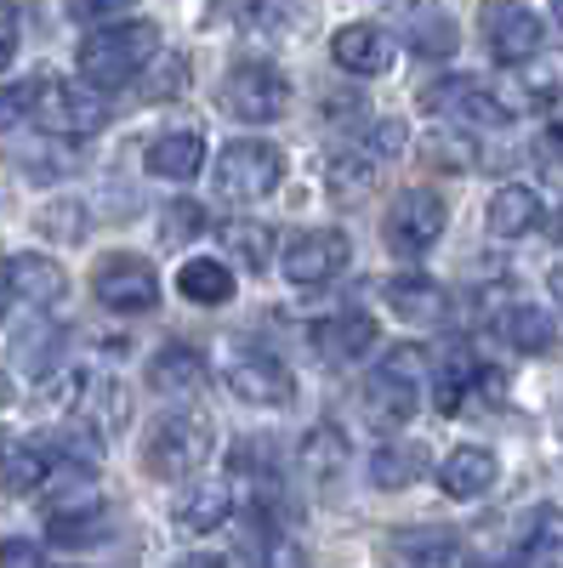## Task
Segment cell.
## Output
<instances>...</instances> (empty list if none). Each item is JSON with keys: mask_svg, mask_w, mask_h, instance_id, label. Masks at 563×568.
I'll use <instances>...</instances> for the list:
<instances>
[{"mask_svg": "<svg viewBox=\"0 0 563 568\" xmlns=\"http://www.w3.org/2000/svg\"><path fill=\"white\" fill-rule=\"evenodd\" d=\"M69 404H74L80 426H91V433H114V426H125V415H131V398H125V387L114 382V375H74Z\"/></svg>", "mask_w": 563, "mask_h": 568, "instance_id": "16", "label": "cell"}, {"mask_svg": "<svg viewBox=\"0 0 563 568\" xmlns=\"http://www.w3.org/2000/svg\"><path fill=\"white\" fill-rule=\"evenodd\" d=\"M40 233H52V240H80V233H86V211L74 200H58L52 211H40Z\"/></svg>", "mask_w": 563, "mask_h": 568, "instance_id": "41", "label": "cell"}, {"mask_svg": "<svg viewBox=\"0 0 563 568\" xmlns=\"http://www.w3.org/2000/svg\"><path fill=\"white\" fill-rule=\"evenodd\" d=\"M228 387H233V398H245L257 409H285L296 398L291 369L279 364L273 353H240V358H228Z\"/></svg>", "mask_w": 563, "mask_h": 568, "instance_id": "12", "label": "cell"}, {"mask_svg": "<svg viewBox=\"0 0 563 568\" xmlns=\"http://www.w3.org/2000/svg\"><path fill=\"white\" fill-rule=\"evenodd\" d=\"M63 7H69V18H80V23L109 29V23H125V12L137 7V0H63Z\"/></svg>", "mask_w": 563, "mask_h": 568, "instance_id": "40", "label": "cell"}, {"mask_svg": "<svg viewBox=\"0 0 563 568\" xmlns=\"http://www.w3.org/2000/svg\"><path fill=\"white\" fill-rule=\"evenodd\" d=\"M149 387H154L160 398H194V393L205 387V358L188 347V342L160 347L154 364H149Z\"/></svg>", "mask_w": 563, "mask_h": 568, "instance_id": "23", "label": "cell"}, {"mask_svg": "<svg viewBox=\"0 0 563 568\" xmlns=\"http://www.w3.org/2000/svg\"><path fill=\"white\" fill-rule=\"evenodd\" d=\"M279 176H285V154L262 136H240L228 142L211 165V182H217V200H233V205H251V200H268Z\"/></svg>", "mask_w": 563, "mask_h": 568, "instance_id": "5", "label": "cell"}, {"mask_svg": "<svg viewBox=\"0 0 563 568\" xmlns=\"http://www.w3.org/2000/svg\"><path fill=\"white\" fill-rule=\"evenodd\" d=\"M91 296L109 313H149L160 302V278L143 256H103L91 273Z\"/></svg>", "mask_w": 563, "mask_h": 568, "instance_id": "10", "label": "cell"}, {"mask_svg": "<svg viewBox=\"0 0 563 568\" xmlns=\"http://www.w3.org/2000/svg\"><path fill=\"white\" fill-rule=\"evenodd\" d=\"M495 342L512 347V353H552L557 347V324L535 302H512V307L495 313Z\"/></svg>", "mask_w": 563, "mask_h": 568, "instance_id": "21", "label": "cell"}, {"mask_svg": "<svg viewBox=\"0 0 563 568\" xmlns=\"http://www.w3.org/2000/svg\"><path fill=\"white\" fill-rule=\"evenodd\" d=\"M388 562L393 568H466V546L455 529L421 524V529H399L388 540Z\"/></svg>", "mask_w": 563, "mask_h": 568, "instance_id": "15", "label": "cell"}, {"mask_svg": "<svg viewBox=\"0 0 563 568\" xmlns=\"http://www.w3.org/2000/svg\"><path fill=\"white\" fill-rule=\"evenodd\" d=\"M370 342H375V318L370 313H336V318H319L313 324V353L331 358V364L364 358Z\"/></svg>", "mask_w": 563, "mask_h": 568, "instance_id": "24", "label": "cell"}, {"mask_svg": "<svg viewBox=\"0 0 563 568\" xmlns=\"http://www.w3.org/2000/svg\"><path fill=\"white\" fill-rule=\"evenodd\" d=\"M546 233H552V240H557V245H563V205H557V211H552V222H546Z\"/></svg>", "mask_w": 563, "mask_h": 568, "instance_id": "47", "label": "cell"}, {"mask_svg": "<svg viewBox=\"0 0 563 568\" xmlns=\"http://www.w3.org/2000/svg\"><path fill=\"white\" fill-rule=\"evenodd\" d=\"M46 478H52V460H46V449H34V444L0 449V489H7V495H29V489H40Z\"/></svg>", "mask_w": 563, "mask_h": 568, "instance_id": "31", "label": "cell"}, {"mask_svg": "<svg viewBox=\"0 0 563 568\" xmlns=\"http://www.w3.org/2000/svg\"><path fill=\"white\" fill-rule=\"evenodd\" d=\"M557 551H563V506H535L519 524V562L546 568Z\"/></svg>", "mask_w": 563, "mask_h": 568, "instance_id": "25", "label": "cell"}, {"mask_svg": "<svg viewBox=\"0 0 563 568\" xmlns=\"http://www.w3.org/2000/svg\"><path fill=\"white\" fill-rule=\"evenodd\" d=\"M421 109L428 114H450L455 125H506L512 109L495 98L484 80H466V74H450V80H433L421 91Z\"/></svg>", "mask_w": 563, "mask_h": 568, "instance_id": "11", "label": "cell"}, {"mask_svg": "<svg viewBox=\"0 0 563 568\" xmlns=\"http://www.w3.org/2000/svg\"><path fill=\"white\" fill-rule=\"evenodd\" d=\"M34 114V85H0V131H12Z\"/></svg>", "mask_w": 563, "mask_h": 568, "instance_id": "42", "label": "cell"}, {"mask_svg": "<svg viewBox=\"0 0 563 568\" xmlns=\"http://www.w3.org/2000/svg\"><path fill=\"white\" fill-rule=\"evenodd\" d=\"M473 382H484V369L473 364V353H466V347H455L444 358V369H439V393H433L439 415H455L466 404V393H473Z\"/></svg>", "mask_w": 563, "mask_h": 568, "instance_id": "32", "label": "cell"}, {"mask_svg": "<svg viewBox=\"0 0 563 568\" xmlns=\"http://www.w3.org/2000/svg\"><path fill=\"white\" fill-rule=\"evenodd\" d=\"M0 273H7V291L23 296L29 307H58L63 291H69V273L52 262V256H12V262H0Z\"/></svg>", "mask_w": 563, "mask_h": 568, "instance_id": "19", "label": "cell"}, {"mask_svg": "<svg viewBox=\"0 0 563 568\" xmlns=\"http://www.w3.org/2000/svg\"><path fill=\"white\" fill-rule=\"evenodd\" d=\"M29 120L52 136H91V131H103L109 109L98 91H86L74 80H34V114Z\"/></svg>", "mask_w": 563, "mask_h": 568, "instance_id": "7", "label": "cell"}, {"mask_svg": "<svg viewBox=\"0 0 563 568\" xmlns=\"http://www.w3.org/2000/svg\"><path fill=\"white\" fill-rule=\"evenodd\" d=\"M552 34L563 40V0H552Z\"/></svg>", "mask_w": 563, "mask_h": 568, "instance_id": "48", "label": "cell"}, {"mask_svg": "<svg viewBox=\"0 0 563 568\" xmlns=\"http://www.w3.org/2000/svg\"><path fill=\"white\" fill-rule=\"evenodd\" d=\"M12 404V382H7V369H0V409Z\"/></svg>", "mask_w": 563, "mask_h": 568, "instance_id": "49", "label": "cell"}, {"mask_svg": "<svg viewBox=\"0 0 563 568\" xmlns=\"http://www.w3.org/2000/svg\"><path fill=\"white\" fill-rule=\"evenodd\" d=\"M439 233H444V200L428 194V187H404V194L388 205V222H382V240L393 256L415 262V256H428L439 245Z\"/></svg>", "mask_w": 563, "mask_h": 568, "instance_id": "8", "label": "cell"}, {"mask_svg": "<svg viewBox=\"0 0 563 568\" xmlns=\"http://www.w3.org/2000/svg\"><path fill=\"white\" fill-rule=\"evenodd\" d=\"M58 347H63V329L58 324H29L23 336H18V364L29 375H46V369L58 364Z\"/></svg>", "mask_w": 563, "mask_h": 568, "instance_id": "37", "label": "cell"}, {"mask_svg": "<svg viewBox=\"0 0 563 568\" xmlns=\"http://www.w3.org/2000/svg\"><path fill=\"white\" fill-rule=\"evenodd\" d=\"M46 529H52V540H58V546H98V540H109V511H103V506L58 511Z\"/></svg>", "mask_w": 563, "mask_h": 568, "instance_id": "34", "label": "cell"}, {"mask_svg": "<svg viewBox=\"0 0 563 568\" xmlns=\"http://www.w3.org/2000/svg\"><path fill=\"white\" fill-rule=\"evenodd\" d=\"M495 455L484 449V444H461V449H450L444 455V466H439V489L450 495V500H479V495H490L495 489Z\"/></svg>", "mask_w": 563, "mask_h": 568, "instance_id": "20", "label": "cell"}, {"mask_svg": "<svg viewBox=\"0 0 563 568\" xmlns=\"http://www.w3.org/2000/svg\"><path fill=\"white\" fill-rule=\"evenodd\" d=\"M211 460V420L205 415H160L143 438V466L149 478L177 484V478H194V471Z\"/></svg>", "mask_w": 563, "mask_h": 568, "instance_id": "4", "label": "cell"}, {"mask_svg": "<svg viewBox=\"0 0 563 568\" xmlns=\"http://www.w3.org/2000/svg\"><path fill=\"white\" fill-rule=\"evenodd\" d=\"M421 154H428V165H439V171H473V136L466 131H428L421 136Z\"/></svg>", "mask_w": 563, "mask_h": 568, "instance_id": "36", "label": "cell"}, {"mask_svg": "<svg viewBox=\"0 0 563 568\" xmlns=\"http://www.w3.org/2000/svg\"><path fill=\"white\" fill-rule=\"evenodd\" d=\"M421 375H428V353H421L415 342L410 347H393L382 364L370 369V382H364V415L382 426V433H393V426H404L415 415Z\"/></svg>", "mask_w": 563, "mask_h": 568, "instance_id": "3", "label": "cell"}, {"mask_svg": "<svg viewBox=\"0 0 563 568\" xmlns=\"http://www.w3.org/2000/svg\"><path fill=\"white\" fill-rule=\"evenodd\" d=\"M177 568H228L222 557H211V551H194V557H182Z\"/></svg>", "mask_w": 563, "mask_h": 568, "instance_id": "45", "label": "cell"}, {"mask_svg": "<svg viewBox=\"0 0 563 568\" xmlns=\"http://www.w3.org/2000/svg\"><path fill=\"white\" fill-rule=\"evenodd\" d=\"M382 302H388L404 324H415V329H433V324L450 318V291H444L439 278H428V273H393V278L382 284Z\"/></svg>", "mask_w": 563, "mask_h": 568, "instance_id": "13", "label": "cell"}, {"mask_svg": "<svg viewBox=\"0 0 563 568\" xmlns=\"http://www.w3.org/2000/svg\"><path fill=\"white\" fill-rule=\"evenodd\" d=\"M160 58V29L149 18H125V23H109V29H91L80 40V80L91 91H120L131 80H143L149 63Z\"/></svg>", "mask_w": 563, "mask_h": 568, "instance_id": "1", "label": "cell"}, {"mask_svg": "<svg viewBox=\"0 0 563 568\" xmlns=\"http://www.w3.org/2000/svg\"><path fill=\"white\" fill-rule=\"evenodd\" d=\"M222 245L233 251V262L251 267V273L273 267V256H279L273 227H262V222H228V227H222Z\"/></svg>", "mask_w": 563, "mask_h": 568, "instance_id": "30", "label": "cell"}, {"mask_svg": "<svg viewBox=\"0 0 563 568\" xmlns=\"http://www.w3.org/2000/svg\"><path fill=\"white\" fill-rule=\"evenodd\" d=\"M0 568H52L34 540H0Z\"/></svg>", "mask_w": 563, "mask_h": 568, "instance_id": "43", "label": "cell"}, {"mask_svg": "<svg viewBox=\"0 0 563 568\" xmlns=\"http://www.w3.org/2000/svg\"><path fill=\"white\" fill-rule=\"evenodd\" d=\"M182 91H188V58L160 52V58L149 63V74H143V98H149V103H171V98H182Z\"/></svg>", "mask_w": 563, "mask_h": 568, "instance_id": "38", "label": "cell"}, {"mask_svg": "<svg viewBox=\"0 0 563 568\" xmlns=\"http://www.w3.org/2000/svg\"><path fill=\"white\" fill-rule=\"evenodd\" d=\"M410 45L421 58H450L455 52V29L439 7H410Z\"/></svg>", "mask_w": 563, "mask_h": 568, "instance_id": "33", "label": "cell"}, {"mask_svg": "<svg viewBox=\"0 0 563 568\" xmlns=\"http://www.w3.org/2000/svg\"><path fill=\"white\" fill-rule=\"evenodd\" d=\"M302 471H308V478H336V471H348V460H353V449H348V433H342V426L336 420H319L313 426V433L302 438Z\"/></svg>", "mask_w": 563, "mask_h": 568, "instance_id": "26", "label": "cell"}, {"mask_svg": "<svg viewBox=\"0 0 563 568\" xmlns=\"http://www.w3.org/2000/svg\"><path fill=\"white\" fill-rule=\"evenodd\" d=\"M143 165H149L154 176H165V182H194V176H200V165H205V136H200L194 125L165 131V136H154V142H149Z\"/></svg>", "mask_w": 563, "mask_h": 568, "instance_id": "22", "label": "cell"}, {"mask_svg": "<svg viewBox=\"0 0 563 568\" xmlns=\"http://www.w3.org/2000/svg\"><path fill=\"white\" fill-rule=\"evenodd\" d=\"M7 296H12V291H7V273H0V313H7Z\"/></svg>", "mask_w": 563, "mask_h": 568, "instance_id": "50", "label": "cell"}, {"mask_svg": "<svg viewBox=\"0 0 563 568\" xmlns=\"http://www.w3.org/2000/svg\"><path fill=\"white\" fill-rule=\"evenodd\" d=\"M200 227H205V211H200L194 200H171L165 216H160V240H165V245H182V240H194Z\"/></svg>", "mask_w": 563, "mask_h": 568, "instance_id": "39", "label": "cell"}, {"mask_svg": "<svg viewBox=\"0 0 563 568\" xmlns=\"http://www.w3.org/2000/svg\"><path fill=\"white\" fill-rule=\"evenodd\" d=\"M546 222V211H541V194L535 187H524V182H501L495 194H490V205H484V227L495 233V240H524V233H535Z\"/></svg>", "mask_w": 563, "mask_h": 568, "instance_id": "17", "label": "cell"}, {"mask_svg": "<svg viewBox=\"0 0 563 568\" xmlns=\"http://www.w3.org/2000/svg\"><path fill=\"white\" fill-rule=\"evenodd\" d=\"M421 471H428V449H421V444H382V449L370 455L364 478H370L375 489H410Z\"/></svg>", "mask_w": 563, "mask_h": 568, "instance_id": "28", "label": "cell"}, {"mask_svg": "<svg viewBox=\"0 0 563 568\" xmlns=\"http://www.w3.org/2000/svg\"><path fill=\"white\" fill-rule=\"evenodd\" d=\"M12 58H18V12L0 7V69H7Z\"/></svg>", "mask_w": 563, "mask_h": 568, "instance_id": "44", "label": "cell"}, {"mask_svg": "<svg viewBox=\"0 0 563 568\" xmlns=\"http://www.w3.org/2000/svg\"><path fill=\"white\" fill-rule=\"evenodd\" d=\"M546 291H552V296L563 302V267H552V273H546Z\"/></svg>", "mask_w": 563, "mask_h": 568, "instance_id": "46", "label": "cell"}, {"mask_svg": "<svg viewBox=\"0 0 563 568\" xmlns=\"http://www.w3.org/2000/svg\"><path fill=\"white\" fill-rule=\"evenodd\" d=\"M228 517H233V489H228V484H200L194 495L177 506V524H182L188 535H211V529L228 524Z\"/></svg>", "mask_w": 563, "mask_h": 568, "instance_id": "29", "label": "cell"}, {"mask_svg": "<svg viewBox=\"0 0 563 568\" xmlns=\"http://www.w3.org/2000/svg\"><path fill=\"white\" fill-rule=\"evenodd\" d=\"M331 58H336L348 74L375 80V74H388V69L399 63V40H393L388 29H375V23H348V29H336V40H331Z\"/></svg>", "mask_w": 563, "mask_h": 568, "instance_id": "14", "label": "cell"}, {"mask_svg": "<svg viewBox=\"0 0 563 568\" xmlns=\"http://www.w3.org/2000/svg\"><path fill=\"white\" fill-rule=\"evenodd\" d=\"M353 245L342 227H308L296 233V240L285 245V256H279V267H285L291 284H302V291H313V284H331L342 267H348Z\"/></svg>", "mask_w": 563, "mask_h": 568, "instance_id": "9", "label": "cell"}, {"mask_svg": "<svg viewBox=\"0 0 563 568\" xmlns=\"http://www.w3.org/2000/svg\"><path fill=\"white\" fill-rule=\"evenodd\" d=\"M177 291L194 302V307H222L233 296V273L217 262V256H188L177 267Z\"/></svg>", "mask_w": 563, "mask_h": 568, "instance_id": "27", "label": "cell"}, {"mask_svg": "<svg viewBox=\"0 0 563 568\" xmlns=\"http://www.w3.org/2000/svg\"><path fill=\"white\" fill-rule=\"evenodd\" d=\"M541 45H546V23H541L535 12H524V7L495 12V23H490V58H495L501 69L530 63V58L541 52Z\"/></svg>", "mask_w": 563, "mask_h": 568, "instance_id": "18", "label": "cell"}, {"mask_svg": "<svg viewBox=\"0 0 563 568\" xmlns=\"http://www.w3.org/2000/svg\"><path fill=\"white\" fill-rule=\"evenodd\" d=\"M251 568H313V557H308V546L291 535V529H262V540H257V551H251Z\"/></svg>", "mask_w": 563, "mask_h": 568, "instance_id": "35", "label": "cell"}, {"mask_svg": "<svg viewBox=\"0 0 563 568\" xmlns=\"http://www.w3.org/2000/svg\"><path fill=\"white\" fill-rule=\"evenodd\" d=\"M285 109H291V80L279 74L273 63H240V69H228V80H222V114L228 120L273 125Z\"/></svg>", "mask_w": 563, "mask_h": 568, "instance_id": "6", "label": "cell"}, {"mask_svg": "<svg viewBox=\"0 0 563 568\" xmlns=\"http://www.w3.org/2000/svg\"><path fill=\"white\" fill-rule=\"evenodd\" d=\"M399 149H404V125H375V131H364V136H353L348 149H336L331 160H324V187L342 200V205H353V200H364L375 182H382V171L399 160Z\"/></svg>", "mask_w": 563, "mask_h": 568, "instance_id": "2", "label": "cell"}]
</instances>
